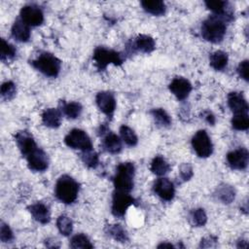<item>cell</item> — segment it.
Returning a JSON list of instances; mask_svg holds the SVG:
<instances>
[{
  "label": "cell",
  "mask_w": 249,
  "mask_h": 249,
  "mask_svg": "<svg viewBox=\"0 0 249 249\" xmlns=\"http://www.w3.org/2000/svg\"><path fill=\"white\" fill-rule=\"evenodd\" d=\"M203 116H204L205 121H206L208 124H215V117L213 116L212 113L206 111V112L203 113Z\"/></svg>",
  "instance_id": "cell-41"
},
{
  "label": "cell",
  "mask_w": 249,
  "mask_h": 249,
  "mask_svg": "<svg viewBox=\"0 0 249 249\" xmlns=\"http://www.w3.org/2000/svg\"><path fill=\"white\" fill-rule=\"evenodd\" d=\"M65 144L72 149H79L82 151L91 150L92 143L89 135L82 129L74 128L65 136Z\"/></svg>",
  "instance_id": "cell-6"
},
{
  "label": "cell",
  "mask_w": 249,
  "mask_h": 249,
  "mask_svg": "<svg viewBox=\"0 0 249 249\" xmlns=\"http://www.w3.org/2000/svg\"><path fill=\"white\" fill-rule=\"evenodd\" d=\"M93 59L95 61L96 67L99 70L105 69L111 63L120 65L123 62V58L119 53L103 47H98L95 49L93 53Z\"/></svg>",
  "instance_id": "cell-5"
},
{
  "label": "cell",
  "mask_w": 249,
  "mask_h": 249,
  "mask_svg": "<svg viewBox=\"0 0 249 249\" xmlns=\"http://www.w3.org/2000/svg\"><path fill=\"white\" fill-rule=\"evenodd\" d=\"M180 177L182 178L183 181H188L192 178L194 172H193V168L191 166V164L189 163H183L180 166Z\"/></svg>",
  "instance_id": "cell-38"
},
{
  "label": "cell",
  "mask_w": 249,
  "mask_h": 249,
  "mask_svg": "<svg viewBox=\"0 0 249 249\" xmlns=\"http://www.w3.org/2000/svg\"><path fill=\"white\" fill-rule=\"evenodd\" d=\"M150 169L154 174H156L158 176H162L169 171L170 166L162 157L157 156L152 160Z\"/></svg>",
  "instance_id": "cell-24"
},
{
  "label": "cell",
  "mask_w": 249,
  "mask_h": 249,
  "mask_svg": "<svg viewBox=\"0 0 249 249\" xmlns=\"http://www.w3.org/2000/svg\"><path fill=\"white\" fill-rule=\"evenodd\" d=\"M82 160L87 166H89L90 168H94L98 164V155L94 151H92V149L83 151Z\"/></svg>",
  "instance_id": "cell-34"
},
{
  "label": "cell",
  "mask_w": 249,
  "mask_h": 249,
  "mask_svg": "<svg viewBox=\"0 0 249 249\" xmlns=\"http://www.w3.org/2000/svg\"><path fill=\"white\" fill-rule=\"evenodd\" d=\"M70 247L74 249H78V248L87 249V248H92L93 245L90 243L88 236H86L83 233H78L72 237L70 242Z\"/></svg>",
  "instance_id": "cell-31"
},
{
  "label": "cell",
  "mask_w": 249,
  "mask_h": 249,
  "mask_svg": "<svg viewBox=\"0 0 249 249\" xmlns=\"http://www.w3.org/2000/svg\"><path fill=\"white\" fill-rule=\"evenodd\" d=\"M227 26L224 19L218 16H211L201 24L202 37L211 43H219L226 34Z\"/></svg>",
  "instance_id": "cell-1"
},
{
  "label": "cell",
  "mask_w": 249,
  "mask_h": 249,
  "mask_svg": "<svg viewBox=\"0 0 249 249\" xmlns=\"http://www.w3.org/2000/svg\"><path fill=\"white\" fill-rule=\"evenodd\" d=\"M134 203V198L127 193L116 191L113 196L112 212L115 216L122 217L125 214L127 208Z\"/></svg>",
  "instance_id": "cell-8"
},
{
  "label": "cell",
  "mask_w": 249,
  "mask_h": 249,
  "mask_svg": "<svg viewBox=\"0 0 249 249\" xmlns=\"http://www.w3.org/2000/svg\"><path fill=\"white\" fill-rule=\"evenodd\" d=\"M103 148L111 154H118L122 150V142L120 138L114 133H108L103 140Z\"/></svg>",
  "instance_id": "cell-23"
},
{
  "label": "cell",
  "mask_w": 249,
  "mask_h": 249,
  "mask_svg": "<svg viewBox=\"0 0 249 249\" xmlns=\"http://www.w3.org/2000/svg\"><path fill=\"white\" fill-rule=\"evenodd\" d=\"M228 104L234 114H247L248 104L241 92L232 91L228 95Z\"/></svg>",
  "instance_id": "cell-16"
},
{
  "label": "cell",
  "mask_w": 249,
  "mask_h": 249,
  "mask_svg": "<svg viewBox=\"0 0 249 249\" xmlns=\"http://www.w3.org/2000/svg\"><path fill=\"white\" fill-rule=\"evenodd\" d=\"M141 5L147 13L154 16H161L165 13V4L160 0H145Z\"/></svg>",
  "instance_id": "cell-22"
},
{
  "label": "cell",
  "mask_w": 249,
  "mask_h": 249,
  "mask_svg": "<svg viewBox=\"0 0 249 249\" xmlns=\"http://www.w3.org/2000/svg\"><path fill=\"white\" fill-rule=\"evenodd\" d=\"M62 111L69 119H76L82 112V105L79 102H69L62 106Z\"/></svg>",
  "instance_id": "cell-29"
},
{
  "label": "cell",
  "mask_w": 249,
  "mask_h": 249,
  "mask_svg": "<svg viewBox=\"0 0 249 249\" xmlns=\"http://www.w3.org/2000/svg\"><path fill=\"white\" fill-rule=\"evenodd\" d=\"M0 238H1V241L3 242H10L14 238V234L10 227L3 222L1 223V227H0Z\"/></svg>",
  "instance_id": "cell-37"
},
{
  "label": "cell",
  "mask_w": 249,
  "mask_h": 249,
  "mask_svg": "<svg viewBox=\"0 0 249 249\" xmlns=\"http://www.w3.org/2000/svg\"><path fill=\"white\" fill-rule=\"evenodd\" d=\"M20 19L29 26H37L43 22L44 15L39 7L26 5L20 10Z\"/></svg>",
  "instance_id": "cell-9"
},
{
  "label": "cell",
  "mask_w": 249,
  "mask_h": 249,
  "mask_svg": "<svg viewBox=\"0 0 249 249\" xmlns=\"http://www.w3.org/2000/svg\"><path fill=\"white\" fill-rule=\"evenodd\" d=\"M31 64L34 68L49 77H56L61 66L60 60L49 53H41L36 59L31 61Z\"/></svg>",
  "instance_id": "cell-4"
},
{
  "label": "cell",
  "mask_w": 249,
  "mask_h": 249,
  "mask_svg": "<svg viewBox=\"0 0 249 249\" xmlns=\"http://www.w3.org/2000/svg\"><path fill=\"white\" fill-rule=\"evenodd\" d=\"M192 146L200 158H207L212 154L213 145L205 130H198L192 138Z\"/></svg>",
  "instance_id": "cell-7"
},
{
  "label": "cell",
  "mask_w": 249,
  "mask_h": 249,
  "mask_svg": "<svg viewBox=\"0 0 249 249\" xmlns=\"http://www.w3.org/2000/svg\"><path fill=\"white\" fill-rule=\"evenodd\" d=\"M16 49L13 45L6 42L4 39H1V52L0 56L2 61H8L10 59H13L16 55Z\"/></svg>",
  "instance_id": "cell-33"
},
{
  "label": "cell",
  "mask_w": 249,
  "mask_h": 249,
  "mask_svg": "<svg viewBox=\"0 0 249 249\" xmlns=\"http://www.w3.org/2000/svg\"><path fill=\"white\" fill-rule=\"evenodd\" d=\"M16 93H17V88L13 82L9 81V82H5L2 84L1 95L5 100H10V99L14 98Z\"/></svg>",
  "instance_id": "cell-36"
},
{
  "label": "cell",
  "mask_w": 249,
  "mask_h": 249,
  "mask_svg": "<svg viewBox=\"0 0 249 249\" xmlns=\"http://www.w3.org/2000/svg\"><path fill=\"white\" fill-rule=\"evenodd\" d=\"M25 158L27 160L28 167L33 171H44L48 168V156L38 147L31 151Z\"/></svg>",
  "instance_id": "cell-10"
},
{
  "label": "cell",
  "mask_w": 249,
  "mask_h": 249,
  "mask_svg": "<svg viewBox=\"0 0 249 249\" xmlns=\"http://www.w3.org/2000/svg\"><path fill=\"white\" fill-rule=\"evenodd\" d=\"M16 142L18 144V147L22 154V156L26 157L31 151H33L35 148H37V145L32 137V135L26 131H18L16 134Z\"/></svg>",
  "instance_id": "cell-15"
},
{
  "label": "cell",
  "mask_w": 249,
  "mask_h": 249,
  "mask_svg": "<svg viewBox=\"0 0 249 249\" xmlns=\"http://www.w3.org/2000/svg\"><path fill=\"white\" fill-rule=\"evenodd\" d=\"M248 65H249L248 60L245 59V60L241 61V62L239 63L238 67H237V72H238L239 76H240L243 80H245V81H248V69H249Z\"/></svg>",
  "instance_id": "cell-39"
},
{
  "label": "cell",
  "mask_w": 249,
  "mask_h": 249,
  "mask_svg": "<svg viewBox=\"0 0 249 249\" xmlns=\"http://www.w3.org/2000/svg\"><path fill=\"white\" fill-rule=\"evenodd\" d=\"M154 192L164 200H171L174 196V186L173 183L167 178H160L154 184Z\"/></svg>",
  "instance_id": "cell-14"
},
{
  "label": "cell",
  "mask_w": 249,
  "mask_h": 249,
  "mask_svg": "<svg viewBox=\"0 0 249 249\" xmlns=\"http://www.w3.org/2000/svg\"><path fill=\"white\" fill-rule=\"evenodd\" d=\"M231 125L236 130H246L249 127V118L247 114H234L231 119Z\"/></svg>",
  "instance_id": "cell-32"
},
{
  "label": "cell",
  "mask_w": 249,
  "mask_h": 249,
  "mask_svg": "<svg viewBox=\"0 0 249 249\" xmlns=\"http://www.w3.org/2000/svg\"><path fill=\"white\" fill-rule=\"evenodd\" d=\"M12 35L18 42H27L30 38L29 25L21 19H17L12 26Z\"/></svg>",
  "instance_id": "cell-18"
},
{
  "label": "cell",
  "mask_w": 249,
  "mask_h": 249,
  "mask_svg": "<svg viewBox=\"0 0 249 249\" xmlns=\"http://www.w3.org/2000/svg\"><path fill=\"white\" fill-rule=\"evenodd\" d=\"M42 122L48 127L56 128L61 124V114L57 109L49 108L43 112Z\"/></svg>",
  "instance_id": "cell-19"
},
{
  "label": "cell",
  "mask_w": 249,
  "mask_h": 249,
  "mask_svg": "<svg viewBox=\"0 0 249 249\" xmlns=\"http://www.w3.org/2000/svg\"><path fill=\"white\" fill-rule=\"evenodd\" d=\"M56 227H57L59 232L65 236L69 235L73 230V224H72L71 219L65 215H61L57 218Z\"/></svg>",
  "instance_id": "cell-28"
},
{
  "label": "cell",
  "mask_w": 249,
  "mask_h": 249,
  "mask_svg": "<svg viewBox=\"0 0 249 249\" xmlns=\"http://www.w3.org/2000/svg\"><path fill=\"white\" fill-rule=\"evenodd\" d=\"M134 48L138 51H141L142 53H151L155 50L156 44L151 36L141 34L135 39Z\"/></svg>",
  "instance_id": "cell-20"
},
{
  "label": "cell",
  "mask_w": 249,
  "mask_h": 249,
  "mask_svg": "<svg viewBox=\"0 0 249 249\" xmlns=\"http://www.w3.org/2000/svg\"><path fill=\"white\" fill-rule=\"evenodd\" d=\"M216 242H217V237L209 236V237L201 239L200 247H212V246L215 245Z\"/></svg>",
  "instance_id": "cell-40"
},
{
  "label": "cell",
  "mask_w": 249,
  "mask_h": 249,
  "mask_svg": "<svg viewBox=\"0 0 249 249\" xmlns=\"http://www.w3.org/2000/svg\"><path fill=\"white\" fill-rule=\"evenodd\" d=\"M152 116L159 126L166 127V126H169L171 124V119L169 115L161 108L154 109L152 111Z\"/></svg>",
  "instance_id": "cell-27"
},
{
  "label": "cell",
  "mask_w": 249,
  "mask_h": 249,
  "mask_svg": "<svg viewBox=\"0 0 249 249\" xmlns=\"http://www.w3.org/2000/svg\"><path fill=\"white\" fill-rule=\"evenodd\" d=\"M28 210L33 216V218L41 224H47L51 220V214H50L49 208L41 202H37L28 206Z\"/></svg>",
  "instance_id": "cell-17"
},
{
  "label": "cell",
  "mask_w": 249,
  "mask_h": 249,
  "mask_svg": "<svg viewBox=\"0 0 249 249\" xmlns=\"http://www.w3.org/2000/svg\"><path fill=\"white\" fill-rule=\"evenodd\" d=\"M170 91L179 99H185L192 90L191 83L182 77H176L169 84Z\"/></svg>",
  "instance_id": "cell-13"
},
{
  "label": "cell",
  "mask_w": 249,
  "mask_h": 249,
  "mask_svg": "<svg viewBox=\"0 0 249 249\" xmlns=\"http://www.w3.org/2000/svg\"><path fill=\"white\" fill-rule=\"evenodd\" d=\"M191 221H192V224H193L194 226H196V227L204 226L205 223H206V221H207V216H206L205 211H204L202 208L195 209V210L192 212Z\"/></svg>",
  "instance_id": "cell-35"
},
{
  "label": "cell",
  "mask_w": 249,
  "mask_h": 249,
  "mask_svg": "<svg viewBox=\"0 0 249 249\" xmlns=\"http://www.w3.org/2000/svg\"><path fill=\"white\" fill-rule=\"evenodd\" d=\"M96 104L99 110L107 116H111L116 108V100L112 92L100 91L95 97Z\"/></svg>",
  "instance_id": "cell-12"
},
{
  "label": "cell",
  "mask_w": 249,
  "mask_h": 249,
  "mask_svg": "<svg viewBox=\"0 0 249 249\" xmlns=\"http://www.w3.org/2000/svg\"><path fill=\"white\" fill-rule=\"evenodd\" d=\"M247 246H248L247 241H245V240H239L238 241V244H237L238 248H247Z\"/></svg>",
  "instance_id": "cell-42"
},
{
  "label": "cell",
  "mask_w": 249,
  "mask_h": 249,
  "mask_svg": "<svg viewBox=\"0 0 249 249\" xmlns=\"http://www.w3.org/2000/svg\"><path fill=\"white\" fill-rule=\"evenodd\" d=\"M135 168L132 162H122L118 165L114 177V185L117 191L128 193L133 188Z\"/></svg>",
  "instance_id": "cell-3"
},
{
  "label": "cell",
  "mask_w": 249,
  "mask_h": 249,
  "mask_svg": "<svg viewBox=\"0 0 249 249\" xmlns=\"http://www.w3.org/2000/svg\"><path fill=\"white\" fill-rule=\"evenodd\" d=\"M249 154L245 148H238L234 151L228 153L227 160L232 169L242 170L248 165Z\"/></svg>",
  "instance_id": "cell-11"
},
{
  "label": "cell",
  "mask_w": 249,
  "mask_h": 249,
  "mask_svg": "<svg viewBox=\"0 0 249 249\" xmlns=\"http://www.w3.org/2000/svg\"><path fill=\"white\" fill-rule=\"evenodd\" d=\"M215 196L223 203L229 204L234 199L235 191L231 186L227 185V184H223V185H221L217 188V190L215 192Z\"/></svg>",
  "instance_id": "cell-21"
},
{
  "label": "cell",
  "mask_w": 249,
  "mask_h": 249,
  "mask_svg": "<svg viewBox=\"0 0 249 249\" xmlns=\"http://www.w3.org/2000/svg\"><path fill=\"white\" fill-rule=\"evenodd\" d=\"M107 232L111 237H113L115 240L119 242H126L128 239L125 230L119 224L110 225L108 227Z\"/></svg>",
  "instance_id": "cell-26"
},
{
  "label": "cell",
  "mask_w": 249,
  "mask_h": 249,
  "mask_svg": "<svg viewBox=\"0 0 249 249\" xmlns=\"http://www.w3.org/2000/svg\"><path fill=\"white\" fill-rule=\"evenodd\" d=\"M174 246L171 243H161L158 245V248H173Z\"/></svg>",
  "instance_id": "cell-43"
},
{
  "label": "cell",
  "mask_w": 249,
  "mask_h": 249,
  "mask_svg": "<svg viewBox=\"0 0 249 249\" xmlns=\"http://www.w3.org/2000/svg\"><path fill=\"white\" fill-rule=\"evenodd\" d=\"M121 136L124 140V142L128 146H135L137 144V136L134 133V131L128 127L127 125H122L120 128Z\"/></svg>",
  "instance_id": "cell-30"
},
{
  "label": "cell",
  "mask_w": 249,
  "mask_h": 249,
  "mask_svg": "<svg viewBox=\"0 0 249 249\" xmlns=\"http://www.w3.org/2000/svg\"><path fill=\"white\" fill-rule=\"evenodd\" d=\"M228 54L223 51H216L210 55V65L217 71L223 70L228 64Z\"/></svg>",
  "instance_id": "cell-25"
},
{
  "label": "cell",
  "mask_w": 249,
  "mask_h": 249,
  "mask_svg": "<svg viewBox=\"0 0 249 249\" xmlns=\"http://www.w3.org/2000/svg\"><path fill=\"white\" fill-rule=\"evenodd\" d=\"M79 184L70 176L62 175L55 185V196L63 203L69 204L76 200Z\"/></svg>",
  "instance_id": "cell-2"
}]
</instances>
